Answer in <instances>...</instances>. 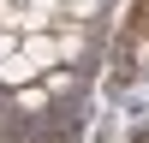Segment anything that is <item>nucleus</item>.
<instances>
[{
	"mask_svg": "<svg viewBox=\"0 0 149 143\" xmlns=\"http://www.w3.org/2000/svg\"><path fill=\"white\" fill-rule=\"evenodd\" d=\"M36 78H42V72H36V66H30L24 54L0 60V83H6V90H24V83H36Z\"/></svg>",
	"mask_w": 149,
	"mask_h": 143,
	"instance_id": "2",
	"label": "nucleus"
},
{
	"mask_svg": "<svg viewBox=\"0 0 149 143\" xmlns=\"http://www.w3.org/2000/svg\"><path fill=\"white\" fill-rule=\"evenodd\" d=\"M12 101H18V113H48V90H42V83H24V90H12Z\"/></svg>",
	"mask_w": 149,
	"mask_h": 143,
	"instance_id": "3",
	"label": "nucleus"
},
{
	"mask_svg": "<svg viewBox=\"0 0 149 143\" xmlns=\"http://www.w3.org/2000/svg\"><path fill=\"white\" fill-rule=\"evenodd\" d=\"M102 6H107V0H66L72 18H102Z\"/></svg>",
	"mask_w": 149,
	"mask_h": 143,
	"instance_id": "4",
	"label": "nucleus"
},
{
	"mask_svg": "<svg viewBox=\"0 0 149 143\" xmlns=\"http://www.w3.org/2000/svg\"><path fill=\"white\" fill-rule=\"evenodd\" d=\"M6 12H12V0H0V24H6Z\"/></svg>",
	"mask_w": 149,
	"mask_h": 143,
	"instance_id": "6",
	"label": "nucleus"
},
{
	"mask_svg": "<svg viewBox=\"0 0 149 143\" xmlns=\"http://www.w3.org/2000/svg\"><path fill=\"white\" fill-rule=\"evenodd\" d=\"M18 54L30 60L36 72H54V66H60V36H48V30H30V36H18Z\"/></svg>",
	"mask_w": 149,
	"mask_h": 143,
	"instance_id": "1",
	"label": "nucleus"
},
{
	"mask_svg": "<svg viewBox=\"0 0 149 143\" xmlns=\"http://www.w3.org/2000/svg\"><path fill=\"white\" fill-rule=\"evenodd\" d=\"M18 54V30H6V24H0V60H12Z\"/></svg>",
	"mask_w": 149,
	"mask_h": 143,
	"instance_id": "5",
	"label": "nucleus"
}]
</instances>
